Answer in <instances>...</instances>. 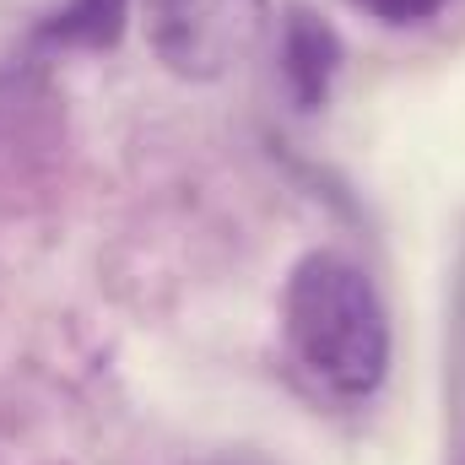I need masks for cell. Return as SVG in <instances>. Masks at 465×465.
Masks as SVG:
<instances>
[{
  "label": "cell",
  "instance_id": "cell-4",
  "mask_svg": "<svg viewBox=\"0 0 465 465\" xmlns=\"http://www.w3.org/2000/svg\"><path fill=\"white\" fill-rule=\"evenodd\" d=\"M130 22V0H60L38 27L44 44L60 49H114Z\"/></svg>",
  "mask_w": 465,
  "mask_h": 465
},
{
  "label": "cell",
  "instance_id": "cell-2",
  "mask_svg": "<svg viewBox=\"0 0 465 465\" xmlns=\"http://www.w3.org/2000/svg\"><path fill=\"white\" fill-rule=\"evenodd\" d=\"M271 0H146V44L179 82H223L271 33Z\"/></svg>",
  "mask_w": 465,
  "mask_h": 465
},
{
  "label": "cell",
  "instance_id": "cell-3",
  "mask_svg": "<svg viewBox=\"0 0 465 465\" xmlns=\"http://www.w3.org/2000/svg\"><path fill=\"white\" fill-rule=\"evenodd\" d=\"M276 60H282V82H287L292 104H298L303 114H314V109L331 104V87H336V76H341L347 49H341V33L331 27L325 11L292 0V5L282 11Z\"/></svg>",
  "mask_w": 465,
  "mask_h": 465
},
{
  "label": "cell",
  "instance_id": "cell-5",
  "mask_svg": "<svg viewBox=\"0 0 465 465\" xmlns=\"http://www.w3.org/2000/svg\"><path fill=\"white\" fill-rule=\"evenodd\" d=\"M347 5L368 11V16H379V22H390V27H411V22L439 16L450 0H347Z\"/></svg>",
  "mask_w": 465,
  "mask_h": 465
},
{
  "label": "cell",
  "instance_id": "cell-1",
  "mask_svg": "<svg viewBox=\"0 0 465 465\" xmlns=\"http://www.w3.org/2000/svg\"><path fill=\"white\" fill-rule=\"evenodd\" d=\"M282 331L298 368L341 401H368L390 373V309L341 249H309L287 271Z\"/></svg>",
  "mask_w": 465,
  "mask_h": 465
},
{
  "label": "cell",
  "instance_id": "cell-6",
  "mask_svg": "<svg viewBox=\"0 0 465 465\" xmlns=\"http://www.w3.org/2000/svg\"><path fill=\"white\" fill-rule=\"evenodd\" d=\"M206 465H271V460H260L249 450H228V455H217V460H206Z\"/></svg>",
  "mask_w": 465,
  "mask_h": 465
}]
</instances>
